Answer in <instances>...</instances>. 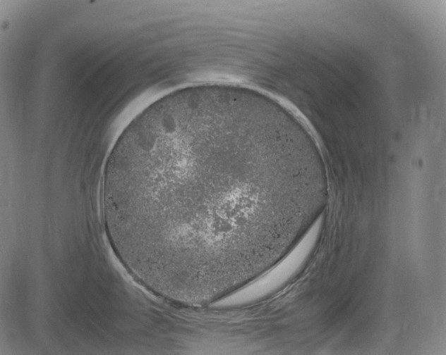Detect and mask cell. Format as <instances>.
Wrapping results in <instances>:
<instances>
[{
    "label": "cell",
    "mask_w": 446,
    "mask_h": 355,
    "mask_svg": "<svg viewBox=\"0 0 446 355\" xmlns=\"http://www.w3.org/2000/svg\"><path fill=\"white\" fill-rule=\"evenodd\" d=\"M323 163L294 117L223 84L171 92L121 132L103 175L104 223L121 261L176 305L243 289L311 225Z\"/></svg>",
    "instance_id": "6da1fadb"
}]
</instances>
